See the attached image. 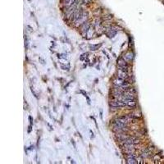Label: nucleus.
<instances>
[{
  "label": "nucleus",
  "mask_w": 164,
  "mask_h": 164,
  "mask_svg": "<svg viewBox=\"0 0 164 164\" xmlns=\"http://www.w3.org/2000/svg\"><path fill=\"white\" fill-rule=\"evenodd\" d=\"M112 127H113V130L116 132H124L125 131L127 130V125L121 122L118 120H116L114 123L112 124Z\"/></svg>",
  "instance_id": "obj_1"
},
{
  "label": "nucleus",
  "mask_w": 164,
  "mask_h": 164,
  "mask_svg": "<svg viewBox=\"0 0 164 164\" xmlns=\"http://www.w3.org/2000/svg\"><path fill=\"white\" fill-rule=\"evenodd\" d=\"M87 19H88V13L86 11H82L80 17L76 21L74 22V25H75L76 27H78L79 26L83 25L85 21H87Z\"/></svg>",
  "instance_id": "obj_2"
},
{
  "label": "nucleus",
  "mask_w": 164,
  "mask_h": 164,
  "mask_svg": "<svg viewBox=\"0 0 164 164\" xmlns=\"http://www.w3.org/2000/svg\"><path fill=\"white\" fill-rule=\"evenodd\" d=\"M126 162L129 164H135L138 163L137 159L134 154H128L126 155Z\"/></svg>",
  "instance_id": "obj_3"
},
{
  "label": "nucleus",
  "mask_w": 164,
  "mask_h": 164,
  "mask_svg": "<svg viewBox=\"0 0 164 164\" xmlns=\"http://www.w3.org/2000/svg\"><path fill=\"white\" fill-rule=\"evenodd\" d=\"M118 77L120 78V79L126 80L129 78V75L126 71H125V70H122V69H119L118 71Z\"/></svg>",
  "instance_id": "obj_4"
},
{
  "label": "nucleus",
  "mask_w": 164,
  "mask_h": 164,
  "mask_svg": "<svg viewBox=\"0 0 164 164\" xmlns=\"http://www.w3.org/2000/svg\"><path fill=\"white\" fill-rule=\"evenodd\" d=\"M89 29H90V24H89L88 21H85L83 25H81V30H80L81 34H83L84 36H85Z\"/></svg>",
  "instance_id": "obj_5"
},
{
  "label": "nucleus",
  "mask_w": 164,
  "mask_h": 164,
  "mask_svg": "<svg viewBox=\"0 0 164 164\" xmlns=\"http://www.w3.org/2000/svg\"><path fill=\"white\" fill-rule=\"evenodd\" d=\"M118 66L120 69H122L125 70V71H127V68H128V66H127V62L124 59V58H120L118 62Z\"/></svg>",
  "instance_id": "obj_6"
},
{
  "label": "nucleus",
  "mask_w": 164,
  "mask_h": 164,
  "mask_svg": "<svg viewBox=\"0 0 164 164\" xmlns=\"http://www.w3.org/2000/svg\"><path fill=\"white\" fill-rule=\"evenodd\" d=\"M116 139H118L119 141H122V142H124L125 140L127 139L130 136H129L128 135L126 134H125V133H122V132H118V134L116 135Z\"/></svg>",
  "instance_id": "obj_7"
},
{
  "label": "nucleus",
  "mask_w": 164,
  "mask_h": 164,
  "mask_svg": "<svg viewBox=\"0 0 164 164\" xmlns=\"http://www.w3.org/2000/svg\"><path fill=\"white\" fill-rule=\"evenodd\" d=\"M123 143H126V144H138L140 143V140L137 138L135 137H129L127 139H126Z\"/></svg>",
  "instance_id": "obj_8"
},
{
  "label": "nucleus",
  "mask_w": 164,
  "mask_h": 164,
  "mask_svg": "<svg viewBox=\"0 0 164 164\" xmlns=\"http://www.w3.org/2000/svg\"><path fill=\"white\" fill-rule=\"evenodd\" d=\"M123 102L126 103V106L129 108H135L136 106V102L135 99H130V100H125Z\"/></svg>",
  "instance_id": "obj_9"
},
{
  "label": "nucleus",
  "mask_w": 164,
  "mask_h": 164,
  "mask_svg": "<svg viewBox=\"0 0 164 164\" xmlns=\"http://www.w3.org/2000/svg\"><path fill=\"white\" fill-rule=\"evenodd\" d=\"M76 0H64L63 1V5L66 7H72L74 3H75Z\"/></svg>",
  "instance_id": "obj_10"
},
{
  "label": "nucleus",
  "mask_w": 164,
  "mask_h": 164,
  "mask_svg": "<svg viewBox=\"0 0 164 164\" xmlns=\"http://www.w3.org/2000/svg\"><path fill=\"white\" fill-rule=\"evenodd\" d=\"M124 59L126 60V62L127 61H131L132 59H133V53H127L125 54V56H124Z\"/></svg>",
  "instance_id": "obj_11"
},
{
  "label": "nucleus",
  "mask_w": 164,
  "mask_h": 164,
  "mask_svg": "<svg viewBox=\"0 0 164 164\" xmlns=\"http://www.w3.org/2000/svg\"><path fill=\"white\" fill-rule=\"evenodd\" d=\"M110 107H112V108H119L118 101L115 100V101H112V102H110Z\"/></svg>",
  "instance_id": "obj_12"
},
{
  "label": "nucleus",
  "mask_w": 164,
  "mask_h": 164,
  "mask_svg": "<svg viewBox=\"0 0 164 164\" xmlns=\"http://www.w3.org/2000/svg\"><path fill=\"white\" fill-rule=\"evenodd\" d=\"M149 154H150V153H149V151L148 150V149H146V150L144 151V153L141 154V157H142L143 158H148V157H149Z\"/></svg>",
  "instance_id": "obj_13"
},
{
  "label": "nucleus",
  "mask_w": 164,
  "mask_h": 164,
  "mask_svg": "<svg viewBox=\"0 0 164 164\" xmlns=\"http://www.w3.org/2000/svg\"><path fill=\"white\" fill-rule=\"evenodd\" d=\"M100 47V45H92V46H90V49H91V50H96V49H98Z\"/></svg>",
  "instance_id": "obj_14"
},
{
  "label": "nucleus",
  "mask_w": 164,
  "mask_h": 164,
  "mask_svg": "<svg viewBox=\"0 0 164 164\" xmlns=\"http://www.w3.org/2000/svg\"><path fill=\"white\" fill-rule=\"evenodd\" d=\"M92 2V0H83V3L84 4H89Z\"/></svg>",
  "instance_id": "obj_15"
},
{
  "label": "nucleus",
  "mask_w": 164,
  "mask_h": 164,
  "mask_svg": "<svg viewBox=\"0 0 164 164\" xmlns=\"http://www.w3.org/2000/svg\"><path fill=\"white\" fill-rule=\"evenodd\" d=\"M160 158H159V156H158V155H155L154 156V159L156 160V159H159Z\"/></svg>",
  "instance_id": "obj_16"
},
{
  "label": "nucleus",
  "mask_w": 164,
  "mask_h": 164,
  "mask_svg": "<svg viewBox=\"0 0 164 164\" xmlns=\"http://www.w3.org/2000/svg\"><path fill=\"white\" fill-rule=\"evenodd\" d=\"M162 3H163V4H164V0H162Z\"/></svg>",
  "instance_id": "obj_17"
}]
</instances>
